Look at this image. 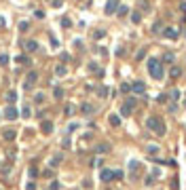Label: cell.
Segmentation results:
<instances>
[{"instance_id": "6da1fadb", "label": "cell", "mask_w": 186, "mask_h": 190, "mask_svg": "<svg viewBox=\"0 0 186 190\" xmlns=\"http://www.w3.org/2000/svg\"><path fill=\"white\" fill-rule=\"evenodd\" d=\"M150 74H154L157 78H161V76H163V70H161L159 61H150Z\"/></svg>"}]
</instances>
